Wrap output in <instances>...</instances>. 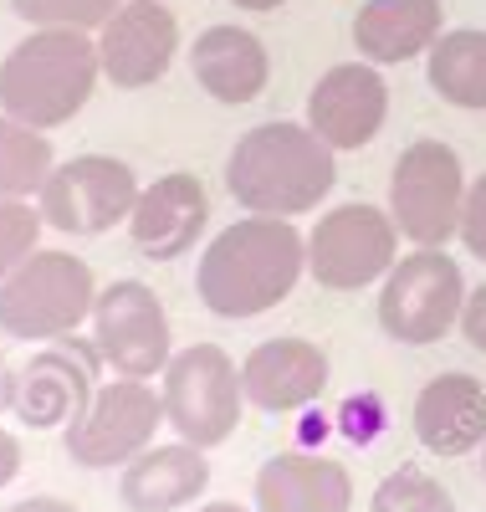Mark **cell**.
I'll use <instances>...</instances> for the list:
<instances>
[{"label": "cell", "instance_id": "obj_34", "mask_svg": "<svg viewBox=\"0 0 486 512\" xmlns=\"http://www.w3.org/2000/svg\"><path fill=\"white\" fill-rule=\"evenodd\" d=\"M6 384H11V369H6V354H0V410H6Z\"/></svg>", "mask_w": 486, "mask_h": 512}, {"label": "cell", "instance_id": "obj_3", "mask_svg": "<svg viewBox=\"0 0 486 512\" xmlns=\"http://www.w3.org/2000/svg\"><path fill=\"white\" fill-rule=\"evenodd\" d=\"M98 77V41L87 31H31L0 62V113L47 134L87 108Z\"/></svg>", "mask_w": 486, "mask_h": 512}, {"label": "cell", "instance_id": "obj_28", "mask_svg": "<svg viewBox=\"0 0 486 512\" xmlns=\"http://www.w3.org/2000/svg\"><path fill=\"white\" fill-rule=\"evenodd\" d=\"M461 241L476 262H486V169L466 185V205H461Z\"/></svg>", "mask_w": 486, "mask_h": 512}, {"label": "cell", "instance_id": "obj_1", "mask_svg": "<svg viewBox=\"0 0 486 512\" xmlns=\"http://www.w3.org/2000/svg\"><path fill=\"white\" fill-rule=\"evenodd\" d=\"M302 272H307V236L292 231L282 216H246L210 236L195 272V292L215 318L241 323L287 303Z\"/></svg>", "mask_w": 486, "mask_h": 512}, {"label": "cell", "instance_id": "obj_8", "mask_svg": "<svg viewBox=\"0 0 486 512\" xmlns=\"http://www.w3.org/2000/svg\"><path fill=\"white\" fill-rule=\"evenodd\" d=\"M139 190L144 185L134 175V164H123L113 154H77L57 164L47 185L36 190V210L62 236H103L134 216Z\"/></svg>", "mask_w": 486, "mask_h": 512}, {"label": "cell", "instance_id": "obj_25", "mask_svg": "<svg viewBox=\"0 0 486 512\" xmlns=\"http://www.w3.org/2000/svg\"><path fill=\"white\" fill-rule=\"evenodd\" d=\"M369 512H456V497L420 466H400L374 487Z\"/></svg>", "mask_w": 486, "mask_h": 512}, {"label": "cell", "instance_id": "obj_10", "mask_svg": "<svg viewBox=\"0 0 486 512\" xmlns=\"http://www.w3.org/2000/svg\"><path fill=\"white\" fill-rule=\"evenodd\" d=\"M400 256V226L379 205H338L307 236V272L328 292H359L379 282Z\"/></svg>", "mask_w": 486, "mask_h": 512}, {"label": "cell", "instance_id": "obj_13", "mask_svg": "<svg viewBox=\"0 0 486 512\" xmlns=\"http://www.w3.org/2000/svg\"><path fill=\"white\" fill-rule=\"evenodd\" d=\"M93 41H98L103 77L123 93H139L164 82L174 52H180V21H174L164 0H123Z\"/></svg>", "mask_w": 486, "mask_h": 512}, {"label": "cell", "instance_id": "obj_22", "mask_svg": "<svg viewBox=\"0 0 486 512\" xmlns=\"http://www.w3.org/2000/svg\"><path fill=\"white\" fill-rule=\"evenodd\" d=\"M425 77L451 108L486 113V31H440V41L425 52Z\"/></svg>", "mask_w": 486, "mask_h": 512}, {"label": "cell", "instance_id": "obj_18", "mask_svg": "<svg viewBox=\"0 0 486 512\" xmlns=\"http://www.w3.org/2000/svg\"><path fill=\"white\" fill-rule=\"evenodd\" d=\"M415 441L435 456H471L486 446V384L476 374H435L415 400Z\"/></svg>", "mask_w": 486, "mask_h": 512}, {"label": "cell", "instance_id": "obj_30", "mask_svg": "<svg viewBox=\"0 0 486 512\" xmlns=\"http://www.w3.org/2000/svg\"><path fill=\"white\" fill-rule=\"evenodd\" d=\"M21 477V441L0 425V487H11Z\"/></svg>", "mask_w": 486, "mask_h": 512}, {"label": "cell", "instance_id": "obj_12", "mask_svg": "<svg viewBox=\"0 0 486 512\" xmlns=\"http://www.w3.org/2000/svg\"><path fill=\"white\" fill-rule=\"evenodd\" d=\"M93 364H103L98 344L82 349V344H72V338H57L52 349H41L21 369H11L6 410L26 425V431H67L98 390Z\"/></svg>", "mask_w": 486, "mask_h": 512}, {"label": "cell", "instance_id": "obj_5", "mask_svg": "<svg viewBox=\"0 0 486 512\" xmlns=\"http://www.w3.org/2000/svg\"><path fill=\"white\" fill-rule=\"evenodd\" d=\"M466 277L446 246H415L405 262H394L379 287V328L405 349L440 344L451 328H461Z\"/></svg>", "mask_w": 486, "mask_h": 512}, {"label": "cell", "instance_id": "obj_27", "mask_svg": "<svg viewBox=\"0 0 486 512\" xmlns=\"http://www.w3.org/2000/svg\"><path fill=\"white\" fill-rule=\"evenodd\" d=\"M338 431H343L353 446H374V436L384 431V405H379V395H353V400H343Z\"/></svg>", "mask_w": 486, "mask_h": 512}, {"label": "cell", "instance_id": "obj_19", "mask_svg": "<svg viewBox=\"0 0 486 512\" xmlns=\"http://www.w3.org/2000/svg\"><path fill=\"white\" fill-rule=\"evenodd\" d=\"M210 487V461L200 446L190 441H169V446H149L123 466L118 497L128 512H180L190 502H200Z\"/></svg>", "mask_w": 486, "mask_h": 512}, {"label": "cell", "instance_id": "obj_24", "mask_svg": "<svg viewBox=\"0 0 486 512\" xmlns=\"http://www.w3.org/2000/svg\"><path fill=\"white\" fill-rule=\"evenodd\" d=\"M123 0H11L31 31H103Z\"/></svg>", "mask_w": 486, "mask_h": 512}, {"label": "cell", "instance_id": "obj_15", "mask_svg": "<svg viewBox=\"0 0 486 512\" xmlns=\"http://www.w3.org/2000/svg\"><path fill=\"white\" fill-rule=\"evenodd\" d=\"M328 374L333 364L318 344H307V338H267L241 364V390H246V405L261 415H297L323 400Z\"/></svg>", "mask_w": 486, "mask_h": 512}, {"label": "cell", "instance_id": "obj_23", "mask_svg": "<svg viewBox=\"0 0 486 512\" xmlns=\"http://www.w3.org/2000/svg\"><path fill=\"white\" fill-rule=\"evenodd\" d=\"M57 169L52 144L41 128L0 113V200H26L47 185V175Z\"/></svg>", "mask_w": 486, "mask_h": 512}, {"label": "cell", "instance_id": "obj_17", "mask_svg": "<svg viewBox=\"0 0 486 512\" xmlns=\"http://www.w3.org/2000/svg\"><path fill=\"white\" fill-rule=\"evenodd\" d=\"M348 466L323 451H282L256 472V512H348Z\"/></svg>", "mask_w": 486, "mask_h": 512}, {"label": "cell", "instance_id": "obj_35", "mask_svg": "<svg viewBox=\"0 0 486 512\" xmlns=\"http://www.w3.org/2000/svg\"><path fill=\"white\" fill-rule=\"evenodd\" d=\"M481 472H486V446H481Z\"/></svg>", "mask_w": 486, "mask_h": 512}, {"label": "cell", "instance_id": "obj_31", "mask_svg": "<svg viewBox=\"0 0 486 512\" xmlns=\"http://www.w3.org/2000/svg\"><path fill=\"white\" fill-rule=\"evenodd\" d=\"M0 512H82V507L67 502V497H21V502L0 507Z\"/></svg>", "mask_w": 486, "mask_h": 512}, {"label": "cell", "instance_id": "obj_32", "mask_svg": "<svg viewBox=\"0 0 486 512\" xmlns=\"http://www.w3.org/2000/svg\"><path fill=\"white\" fill-rule=\"evenodd\" d=\"M231 6H241V11H277V6H287V0H231Z\"/></svg>", "mask_w": 486, "mask_h": 512}, {"label": "cell", "instance_id": "obj_29", "mask_svg": "<svg viewBox=\"0 0 486 512\" xmlns=\"http://www.w3.org/2000/svg\"><path fill=\"white\" fill-rule=\"evenodd\" d=\"M461 333L476 354H486V282L476 292H466V308H461Z\"/></svg>", "mask_w": 486, "mask_h": 512}, {"label": "cell", "instance_id": "obj_9", "mask_svg": "<svg viewBox=\"0 0 486 512\" xmlns=\"http://www.w3.org/2000/svg\"><path fill=\"white\" fill-rule=\"evenodd\" d=\"M164 425V395L149 379H108L93 390L87 410L67 425V456L87 472L128 466L139 451L154 446V431Z\"/></svg>", "mask_w": 486, "mask_h": 512}, {"label": "cell", "instance_id": "obj_7", "mask_svg": "<svg viewBox=\"0 0 486 512\" xmlns=\"http://www.w3.org/2000/svg\"><path fill=\"white\" fill-rule=\"evenodd\" d=\"M461 205H466V175L461 154L440 139H415L389 175V216L415 246H446L461 236Z\"/></svg>", "mask_w": 486, "mask_h": 512}, {"label": "cell", "instance_id": "obj_14", "mask_svg": "<svg viewBox=\"0 0 486 512\" xmlns=\"http://www.w3.org/2000/svg\"><path fill=\"white\" fill-rule=\"evenodd\" d=\"M389 118V82L374 72V62H343L328 67L313 93H307V128L333 149H364Z\"/></svg>", "mask_w": 486, "mask_h": 512}, {"label": "cell", "instance_id": "obj_2", "mask_svg": "<svg viewBox=\"0 0 486 512\" xmlns=\"http://www.w3.org/2000/svg\"><path fill=\"white\" fill-rule=\"evenodd\" d=\"M333 180H338L333 149L307 123H287V118L241 134L226 159V190L251 216L292 221L302 210H318Z\"/></svg>", "mask_w": 486, "mask_h": 512}, {"label": "cell", "instance_id": "obj_4", "mask_svg": "<svg viewBox=\"0 0 486 512\" xmlns=\"http://www.w3.org/2000/svg\"><path fill=\"white\" fill-rule=\"evenodd\" d=\"M93 303V267L72 251L36 246L0 282V333L21 338V344H57V338H72L82 323H93Z\"/></svg>", "mask_w": 486, "mask_h": 512}, {"label": "cell", "instance_id": "obj_16", "mask_svg": "<svg viewBox=\"0 0 486 512\" xmlns=\"http://www.w3.org/2000/svg\"><path fill=\"white\" fill-rule=\"evenodd\" d=\"M210 226V195L195 175L174 169L139 190V205L128 216V236L144 262H180Z\"/></svg>", "mask_w": 486, "mask_h": 512}, {"label": "cell", "instance_id": "obj_33", "mask_svg": "<svg viewBox=\"0 0 486 512\" xmlns=\"http://www.w3.org/2000/svg\"><path fill=\"white\" fill-rule=\"evenodd\" d=\"M195 512H251V507H236V502H205V507H195Z\"/></svg>", "mask_w": 486, "mask_h": 512}, {"label": "cell", "instance_id": "obj_6", "mask_svg": "<svg viewBox=\"0 0 486 512\" xmlns=\"http://www.w3.org/2000/svg\"><path fill=\"white\" fill-rule=\"evenodd\" d=\"M159 395H164V420L174 425V436L210 451L220 441L236 436L246 390H241V369L220 344H190L180 349L164 374H159Z\"/></svg>", "mask_w": 486, "mask_h": 512}, {"label": "cell", "instance_id": "obj_21", "mask_svg": "<svg viewBox=\"0 0 486 512\" xmlns=\"http://www.w3.org/2000/svg\"><path fill=\"white\" fill-rule=\"evenodd\" d=\"M440 26H446L440 0H364L353 16V47L374 67L410 62L435 47Z\"/></svg>", "mask_w": 486, "mask_h": 512}, {"label": "cell", "instance_id": "obj_26", "mask_svg": "<svg viewBox=\"0 0 486 512\" xmlns=\"http://www.w3.org/2000/svg\"><path fill=\"white\" fill-rule=\"evenodd\" d=\"M41 210L31 200H0V282H6L41 241Z\"/></svg>", "mask_w": 486, "mask_h": 512}, {"label": "cell", "instance_id": "obj_11", "mask_svg": "<svg viewBox=\"0 0 486 512\" xmlns=\"http://www.w3.org/2000/svg\"><path fill=\"white\" fill-rule=\"evenodd\" d=\"M93 344L103 364L123 379H154L174 359V338H169V313L154 297L149 282H108L93 303Z\"/></svg>", "mask_w": 486, "mask_h": 512}, {"label": "cell", "instance_id": "obj_20", "mask_svg": "<svg viewBox=\"0 0 486 512\" xmlns=\"http://www.w3.org/2000/svg\"><path fill=\"white\" fill-rule=\"evenodd\" d=\"M190 72L195 82L226 108H241L251 98L267 93L272 82V57L261 47L256 31H241V26H210L195 36L190 47Z\"/></svg>", "mask_w": 486, "mask_h": 512}]
</instances>
